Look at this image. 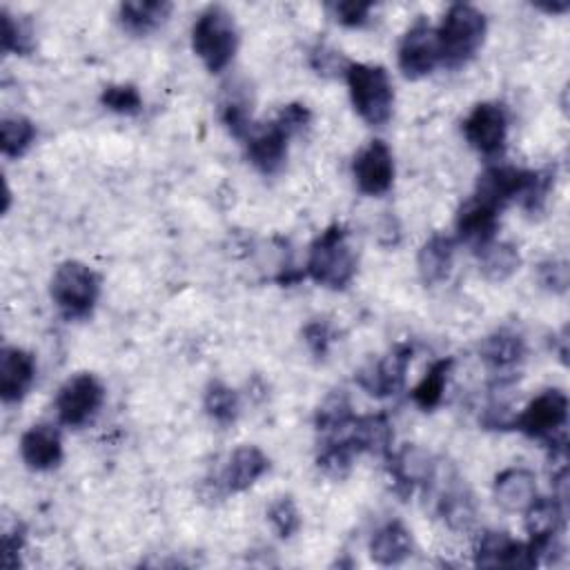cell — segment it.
Returning <instances> with one entry per match:
<instances>
[{
  "label": "cell",
  "mask_w": 570,
  "mask_h": 570,
  "mask_svg": "<svg viewBox=\"0 0 570 570\" xmlns=\"http://www.w3.org/2000/svg\"><path fill=\"white\" fill-rule=\"evenodd\" d=\"M410 363H412V347L405 345V343L394 345L381 358L365 363L356 372V383L370 396H376V399L392 396V394H396L405 385V376H407Z\"/></svg>",
  "instance_id": "8"
},
{
  "label": "cell",
  "mask_w": 570,
  "mask_h": 570,
  "mask_svg": "<svg viewBox=\"0 0 570 570\" xmlns=\"http://www.w3.org/2000/svg\"><path fill=\"white\" fill-rule=\"evenodd\" d=\"M488 31L485 16L465 2L452 4L436 27L439 60L445 67H463L481 49Z\"/></svg>",
  "instance_id": "2"
},
{
  "label": "cell",
  "mask_w": 570,
  "mask_h": 570,
  "mask_svg": "<svg viewBox=\"0 0 570 570\" xmlns=\"http://www.w3.org/2000/svg\"><path fill=\"white\" fill-rule=\"evenodd\" d=\"M519 267L521 254L512 243L492 240L479 249V269L490 283L508 281Z\"/></svg>",
  "instance_id": "29"
},
{
  "label": "cell",
  "mask_w": 570,
  "mask_h": 570,
  "mask_svg": "<svg viewBox=\"0 0 570 570\" xmlns=\"http://www.w3.org/2000/svg\"><path fill=\"white\" fill-rule=\"evenodd\" d=\"M352 176L358 191L367 196L385 194L394 183V156L383 140H370L352 160Z\"/></svg>",
  "instance_id": "12"
},
{
  "label": "cell",
  "mask_w": 570,
  "mask_h": 570,
  "mask_svg": "<svg viewBox=\"0 0 570 570\" xmlns=\"http://www.w3.org/2000/svg\"><path fill=\"white\" fill-rule=\"evenodd\" d=\"M454 238L445 234H432L419 249L416 267L425 285H436L445 281L454 263Z\"/></svg>",
  "instance_id": "26"
},
{
  "label": "cell",
  "mask_w": 570,
  "mask_h": 570,
  "mask_svg": "<svg viewBox=\"0 0 570 570\" xmlns=\"http://www.w3.org/2000/svg\"><path fill=\"white\" fill-rule=\"evenodd\" d=\"M532 171L512 165H490L476 180L474 196L494 209H503L508 203L519 200L530 183Z\"/></svg>",
  "instance_id": "15"
},
{
  "label": "cell",
  "mask_w": 570,
  "mask_h": 570,
  "mask_svg": "<svg viewBox=\"0 0 570 570\" xmlns=\"http://www.w3.org/2000/svg\"><path fill=\"white\" fill-rule=\"evenodd\" d=\"M525 532L530 534V543L539 550V554H548L557 546V537L563 530L566 512L561 499L537 497L525 510Z\"/></svg>",
  "instance_id": "16"
},
{
  "label": "cell",
  "mask_w": 570,
  "mask_h": 570,
  "mask_svg": "<svg viewBox=\"0 0 570 570\" xmlns=\"http://www.w3.org/2000/svg\"><path fill=\"white\" fill-rule=\"evenodd\" d=\"M2 18V51L4 53H16V56H27L33 49V29L24 18H18L9 13V9L0 11Z\"/></svg>",
  "instance_id": "36"
},
{
  "label": "cell",
  "mask_w": 570,
  "mask_h": 570,
  "mask_svg": "<svg viewBox=\"0 0 570 570\" xmlns=\"http://www.w3.org/2000/svg\"><path fill=\"white\" fill-rule=\"evenodd\" d=\"M203 407L209 414V419H214L220 425H229L238 419L240 401H238V394L229 385H225L223 381H212L205 387Z\"/></svg>",
  "instance_id": "35"
},
{
  "label": "cell",
  "mask_w": 570,
  "mask_h": 570,
  "mask_svg": "<svg viewBox=\"0 0 570 570\" xmlns=\"http://www.w3.org/2000/svg\"><path fill=\"white\" fill-rule=\"evenodd\" d=\"M414 552L412 532L401 521H387L370 539V557L379 566H399Z\"/></svg>",
  "instance_id": "25"
},
{
  "label": "cell",
  "mask_w": 570,
  "mask_h": 570,
  "mask_svg": "<svg viewBox=\"0 0 570 570\" xmlns=\"http://www.w3.org/2000/svg\"><path fill=\"white\" fill-rule=\"evenodd\" d=\"M494 501L508 512H523L537 499V479L525 468H508L494 479Z\"/></svg>",
  "instance_id": "24"
},
{
  "label": "cell",
  "mask_w": 570,
  "mask_h": 570,
  "mask_svg": "<svg viewBox=\"0 0 570 570\" xmlns=\"http://www.w3.org/2000/svg\"><path fill=\"white\" fill-rule=\"evenodd\" d=\"M289 138H292V131L278 118H274L265 127H254L245 138V147L252 165L265 176L278 174L287 160Z\"/></svg>",
  "instance_id": "14"
},
{
  "label": "cell",
  "mask_w": 570,
  "mask_h": 570,
  "mask_svg": "<svg viewBox=\"0 0 570 570\" xmlns=\"http://www.w3.org/2000/svg\"><path fill=\"white\" fill-rule=\"evenodd\" d=\"M267 521L281 539H289L301 528V512L292 497H278L267 508Z\"/></svg>",
  "instance_id": "38"
},
{
  "label": "cell",
  "mask_w": 570,
  "mask_h": 570,
  "mask_svg": "<svg viewBox=\"0 0 570 570\" xmlns=\"http://www.w3.org/2000/svg\"><path fill=\"white\" fill-rule=\"evenodd\" d=\"M307 276L327 287L343 289L356 274V252L350 240V232L343 225H330L309 245Z\"/></svg>",
  "instance_id": "1"
},
{
  "label": "cell",
  "mask_w": 570,
  "mask_h": 570,
  "mask_svg": "<svg viewBox=\"0 0 570 570\" xmlns=\"http://www.w3.org/2000/svg\"><path fill=\"white\" fill-rule=\"evenodd\" d=\"M454 365V358H441V361H434L428 372L423 374V379L414 385L412 390V401L421 407V410H434L441 399H443V392H445V385H448V376H450V370Z\"/></svg>",
  "instance_id": "31"
},
{
  "label": "cell",
  "mask_w": 570,
  "mask_h": 570,
  "mask_svg": "<svg viewBox=\"0 0 570 570\" xmlns=\"http://www.w3.org/2000/svg\"><path fill=\"white\" fill-rule=\"evenodd\" d=\"M2 546H4V566L13 568L16 566L13 554H20V550L24 546V534H22V528L18 523L2 534Z\"/></svg>",
  "instance_id": "43"
},
{
  "label": "cell",
  "mask_w": 570,
  "mask_h": 570,
  "mask_svg": "<svg viewBox=\"0 0 570 570\" xmlns=\"http://www.w3.org/2000/svg\"><path fill=\"white\" fill-rule=\"evenodd\" d=\"M36 125L20 114L2 116L0 120V147L7 158H20L36 140Z\"/></svg>",
  "instance_id": "34"
},
{
  "label": "cell",
  "mask_w": 570,
  "mask_h": 570,
  "mask_svg": "<svg viewBox=\"0 0 570 570\" xmlns=\"http://www.w3.org/2000/svg\"><path fill=\"white\" fill-rule=\"evenodd\" d=\"M191 49L207 71L220 73L227 69L238 49L234 16L220 4L205 7L191 24Z\"/></svg>",
  "instance_id": "3"
},
{
  "label": "cell",
  "mask_w": 570,
  "mask_h": 570,
  "mask_svg": "<svg viewBox=\"0 0 570 570\" xmlns=\"http://www.w3.org/2000/svg\"><path fill=\"white\" fill-rule=\"evenodd\" d=\"M539 559V550L530 541H514L503 530L481 532L474 546V563L483 568H532Z\"/></svg>",
  "instance_id": "10"
},
{
  "label": "cell",
  "mask_w": 570,
  "mask_h": 570,
  "mask_svg": "<svg viewBox=\"0 0 570 570\" xmlns=\"http://www.w3.org/2000/svg\"><path fill=\"white\" fill-rule=\"evenodd\" d=\"M171 13V2L165 0H129L118 7V22L134 36L156 31Z\"/></svg>",
  "instance_id": "27"
},
{
  "label": "cell",
  "mask_w": 570,
  "mask_h": 570,
  "mask_svg": "<svg viewBox=\"0 0 570 570\" xmlns=\"http://www.w3.org/2000/svg\"><path fill=\"white\" fill-rule=\"evenodd\" d=\"M220 120L232 136L240 140L249 136L254 125H252V98H249L247 85L232 82L229 87H225L220 98Z\"/></svg>",
  "instance_id": "28"
},
{
  "label": "cell",
  "mask_w": 570,
  "mask_h": 570,
  "mask_svg": "<svg viewBox=\"0 0 570 570\" xmlns=\"http://www.w3.org/2000/svg\"><path fill=\"white\" fill-rule=\"evenodd\" d=\"M354 111L372 127H383L392 118L394 89L387 71L379 65L350 62L345 69Z\"/></svg>",
  "instance_id": "4"
},
{
  "label": "cell",
  "mask_w": 570,
  "mask_h": 570,
  "mask_svg": "<svg viewBox=\"0 0 570 570\" xmlns=\"http://www.w3.org/2000/svg\"><path fill=\"white\" fill-rule=\"evenodd\" d=\"M354 456L356 450L347 441V436H327L316 454V465L330 479H345L352 470Z\"/></svg>",
  "instance_id": "33"
},
{
  "label": "cell",
  "mask_w": 570,
  "mask_h": 570,
  "mask_svg": "<svg viewBox=\"0 0 570 570\" xmlns=\"http://www.w3.org/2000/svg\"><path fill=\"white\" fill-rule=\"evenodd\" d=\"M352 421H354V412H352V403H350V396L345 390L330 392L321 401V405L316 407V414H314V425L325 436H338L343 430L350 428Z\"/></svg>",
  "instance_id": "30"
},
{
  "label": "cell",
  "mask_w": 570,
  "mask_h": 570,
  "mask_svg": "<svg viewBox=\"0 0 570 570\" xmlns=\"http://www.w3.org/2000/svg\"><path fill=\"white\" fill-rule=\"evenodd\" d=\"M102 401H105L102 383L94 374L80 372L60 385L56 396V412L62 425L82 428L98 414Z\"/></svg>",
  "instance_id": "6"
},
{
  "label": "cell",
  "mask_w": 570,
  "mask_h": 570,
  "mask_svg": "<svg viewBox=\"0 0 570 570\" xmlns=\"http://www.w3.org/2000/svg\"><path fill=\"white\" fill-rule=\"evenodd\" d=\"M568 421V396L552 387L537 394L521 414H517V430L530 439L554 441V434L563 430Z\"/></svg>",
  "instance_id": "7"
},
{
  "label": "cell",
  "mask_w": 570,
  "mask_h": 570,
  "mask_svg": "<svg viewBox=\"0 0 570 570\" xmlns=\"http://www.w3.org/2000/svg\"><path fill=\"white\" fill-rule=\"evenodd\" d=\"M49 294L65 318H87L100 296V276L80 261H65L51 276Z\"/></svg>",
  "instance_id": "5"
},
{
  "label": "cell",
  "mask_w": 570,
  "mask_h": 570,
  "mask_svg": "<svg viewBox=\"0 0 570 570\" xmlns=\"http://www.w3.org/2000/svg\"><path fill=\"white\" fill-rule=\"evenodd\" d=\"M309 65L312 69L318 73V76H338L343 73L345 76V69H347V60L341 56V51L332 49L330 45L325 42H318L312 47L309 51Z\"/></svg>",
  "instance_id": "39"
},
{
  "label": "cell",
  "mask_w": 570,
  "mask_h": 570,
  "mask_svg": "<svg viewBox=\"0 0 570 570\" xmlns=\"http://www.w3.org/2000/svg\"><path fill=\"white\" fill-rule=\"evenodd\" d=\"M390 476L401 497H410L416 488H428L439 470L436 459L421 445L407 443L390 456Z\"/></svg>",
  "instance_id": "13"
},
{
  "label": "cell",
  "mask_w": 570,
  "mask_h": 570,
  "mask_svg": "<svg viewBox=\"0 0 570 570\" xmlns=\"http://www.w3.org/2000/svg\"><path fill=\"white\" fill-rule=\"evenodd\" d=\"M303 338H305L309 352H312L314 356L323 358V356L327 354L330 345H332V327H330V323L316 318V321H312V323L305 325Z\"/></svg>",
  "instance_id": "41"
},
{
  "label": "cell",
  "mask_w": 570,
  "mask_h": 570,
  "mask_svg": "<svg viewBox=\"0 0 570 570\" xmlns=\"http://www.w3.org/2000/svg\"><path fill=\"white\" fill-rule=\"evenodd\" d=\"M102 107H107L114 114L122 116H136L142 109V96L134 85H109L100 94Z\"/></svg>",
  "instance_id": "37"
},
{
  "label": "cell",
  "mask_w": 570,
  "mask_h": 570,
  "mask_svg": "<svg viewBox=\"0 0 570 570\" xmlns=\"http://www.w3.org/2000/svg\"><path fill=\"white\" fill-rule=\"evenodd\" d=\"M463 136L483 156H497L505 147L508 116L499 102H479L463 120Z\"/></svg>",
  "instance_id": "11"
},
{
  "label": "cell",
  "mask_w": 570,
  "mask_h": 570,
  "mask_svg": "<svg viewBox=\"0 0 570 570\" xmlns=\"http://www.w3.org/2000/svg\"><path fill=\"white\" fill-rule=\"evenodd\" d=\"M568 278L566 261H546L539 265V283L554 294H563L568 289Z\"/></svg>",
  "instance_id": "40"
},
{
  "label": "cell",
  "mask_w": 570,
  "mask_h": 570,
  "mask_svg": "<svg viewBox=\"0 0 570 570\" xmlns=\"http://www.w3.org/2000/svg\"><path fill=\"white\" fill-rule=\"evenodd\" d=\"M436 512L450 530L463 532L474 525V519H476L474 499L456 474H445L443 483L439 485Z\"/></svg>",
  "instance_id": "19"
},
{
  "label": "cell",
  "mask_w": 570,
  "mask_h": 570,
  "mask_svg": "<svg viewBox=\"0 0 570 570\" xmlns=\"http://www.w3.org/2000/svg\"><path fill=\"white\" fill-rule=\"evenodd\" d=\"M370 9H372V2H356V0H343V2L332 4L336 22H341L345 27L363 24L367 20Z\"/></svg>",
  "instance_id": "42"
},
{
  "label": "cell",
  "mask_w": 570,
  "mask_h": 570,
  "mask_svg": "<svg viewBox=\"0 0 570 570\" xmlns=\"http://www.w3.org/2000/svg\"><path fill=\"white\" fill-rule=\"evenodd\" d=\"M36 381V358L22 347L7 345L0 352V399L18 403Z\"/></svg>",
  "instance_id": "17"
},
{
  "label": "cell",
  "mask_w": 570,
  "mask_h": 570,
  "mask_svg": "<svg viewBox=\"0 0 570 570\" xmlns=\"http://www.w3.org/2000/svg\"><path fill=\"white\" fill-rule=\"evenodd\" d=\"M396 58L403 76L412 80L428 76L441 62L436 29L423 16H419V20H414L403 33Z\"/></svg>",
  "instance_id": "9"
},
{
  "label": "cell",
  "mask_w": 570,
  "mask_h": 570,
  "mask_svg": "<svg viewBox=\"0 0 570 570\" xmlns=\"http://www.w3.org/2000/svg\"><path fill=\"white\" fill-rule=\"evenodd\" d=\"M481 361L503 381H514L517 367L525 358V343L519 334L510 330H499L488 334L479 345Z\"/></svg>",
  "instance_id": "18"
},
{
  "label": "cell",
  "mask_w": 570,
  "mask_h": 570,
  "mask_svg": "<svg viewBox=\"0 0 570 570\" xmlns=\"http://www.w3.org/2000/svg\"><path fill=\"white\" fill-rule=\"evenodd\" d=\"M20 456L29 470H53L62 461V441L53 425L36 423L20 436Z\"/></svg>",
  "instance_id": "21"
},
{
  "label": "cell",
  "mask_w": 570,
  "mask_h": 570,
  "mask_svg": "<svg viewBox=\"0 0 570 570\" xmlns=\"http://www.w3.org/2000/svg\"><path fill=\"white\" fill-rule=\"evenodd\" d=\"M269 470L267 454L256 445H240L229 454L223 470V485L227 492H243L252 488Z\"/></svg>",
  "instance_id": "23"
},
{
  "label": "cell",
  "mask_w": 570,
  "mask_h": 570,
  "mask_svg": "<svg viewBox=\"0 0 570 570\" xmlns=\"http://www.w3.org/2000/svg\"><path fill=\"white\" fill-rule=\"evenodd\" d=\"M347 430L350 432L345 436L354 445L356 454L367 452V454H376V456H390L394 430H392L387 414L376 412V414L354 416V421L350 423Z\"/></svg>",
  "instance_id": "22"
},
{
  "label": "cell",
  "mask_w": 570,
  "mask_h": 570,
  "mask_svg": "<svg viewBox=\"0 0 570 570\" xmlns=\"http://www.w3.org/2000/svg\"><path fill=\"white\" fill-rule=\"evenodd\" d=\"M510 383L512 381L503 379L494 381L490 401L481 414V425H485L488 430H512L517 425V410L510 396Z\"/></svg>",
  "instance_id": "32"
},
{
  "label": "cell",
  "mask_w": 570,
  "mask_h": 570,
  "mask_svg": "<svg viewBox=\"0 0 570 570\" xmlns=\"http://www.w3.org/2000/svg\"><path fill=\"white\" fill-rule=\"evenodd\" d=\"M499 225V209L472 196L468 203L461 205L454 218V229L459 240L481 249L483 245L494 240V232Z\"/></svg>",
  "instance_id": "20"
}]
</instances>
